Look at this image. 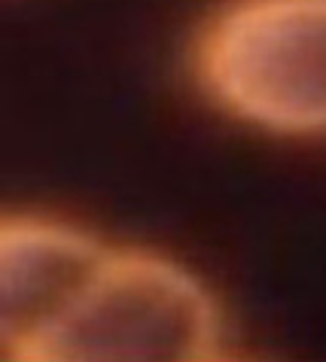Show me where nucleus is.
<instances>
[{
  "instance_id": "obj_1",
  "label": "nucleus",
  "mask_w": 326,
  "mask_h": 362,
  "mask_svg": "<svg viewBox=\"0 0 326 362\" xmlns=\"http://www.w3.org/2000/svg\"><path fill=\"white\" fill-rule=\"evenodd\" d=\"M220 354V310L189 271L147 250H110L91 284L18 359L208 362Z\"/></svg>"
},
{
  "instance_id": "obj_3",
  "label": "nucleus",
  "mask_w": 326,
  "mask_h": 362,
  "mask_svg": "<svg viewBox=\"0 0 326 362\" xmlns=\"http://www.w3.org/2000/svg\"><path fill=\"white\" fill-rule=\"evenodd\" d=\"M110 256L98 238L34 216L0 226V347L6 359L49 329Z\"/></svg>"
},
{
  "instance_id": "obj_2",
  "label": "nucleus",
  "mask_w": 326,
  "mask_h": 362,
  "mask_svg": "<svg viewBox=\"0 0 326 362\" xmlns=\"http://www.w3.org/2000/svg\"><path fill=\"white\" fill-rule=\"evenodd\" d=\"M192 70L241 122L326 132V0H229L201 25Z\"/></svg>"
}]
</instances>
